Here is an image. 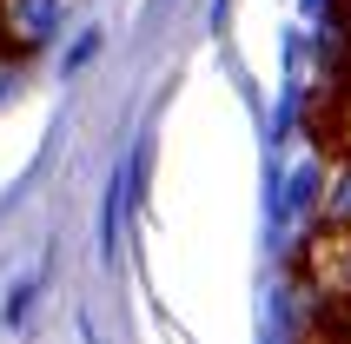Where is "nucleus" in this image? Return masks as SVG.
Returning a JSON list of instances; mask_svg holds the SVG:
<instances>
[{
    "instance_id": "obj_1",
    "label": "nucleus",
    "mask_w": 351,
    "mask_h": 344,
    "mask_svg": "<svg viewBox=\"0 0 351 344\" xmlns=\"http://www.w3.org/2000/svg\"><path fill=\"white\" fill-rule=\"evenodd\" d=\"M298 271H305V291H312V298H332V305H345V298H351V232L318 225L312 238H305V258H298Z\"/></svg>"
},
{
    "instance_id": "obj_2",
    "label": "nucleus",
    "mask_w": 351,
    "mask_h": 344,
    "mask_svg": "<svg viewBox=\"0 0 351 344\" xmlns=\"http://www.w3.org/2000/svg\"><path fill=\"white\" fill-rule=\"evenodd\" d=\"M60 20H66V0H0V47L27 60L60 34Z\"/></svg>"
},
{
    "instance_id": "obj_3",
    "label": "nucleus",
    "mask_w": 351,
    "mask_h": 344,
    "mask_svg": "<svg viewBox=\"0 0 351 344\" xmlns=\"http://www.w3.org/2000/svg\"><path fill=\"white\" fill-rule=\"evenodd\" d=\"M318 225L351 232V153H338V166L325 172V186H318Z\"/></svg>"
},
{
    "instance_id": "obj_4",
    "label": "nucleus",
    "mask_w": 351,
    "mask_h": 344,
    "mask_svg": "<svg viewBox=\"0 0 351 344\" xmlns=\"http://www.w3.org/2000/svg\"><path fill=\"white\" fill-rule=\"evenodd\" d=\"M338 153H351V79H338Z\"/></svg>"
},
{
    "instance_id": "obj_5",
    "label": "nucleus",
    "mask_w": 351,
    "mask_h": 344,
    "mask_svg": "<svg viewBox=\"0 0 351 344\" xmlns=\"http://www.w3.org/2000/svg\"><path fill=\"white\" fill-rule=\"evenodd\" d=\"M345 14H351V0H345Z\"/></svg>"
}]
</instances>
